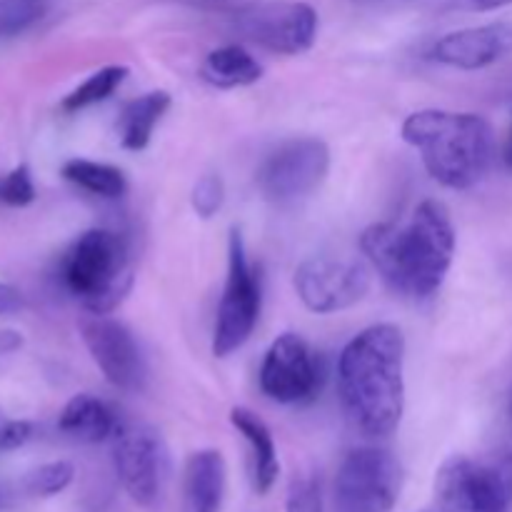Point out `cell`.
<instances>
[{"label":"cell","instance_id":"cell-1","mask_svg":"<svg viewBox=\"0 0 512 512\" xmlns=\"http://www.w3.org/2000/svg\"><path fill=\"white\" fill-rule=\"evenodd\" d=\"M455 225L440 200H423L408 223H375L360 235V248L380 278L400 295L433 298L455 258Z\"/></svg>","mask_w":512,"mask_h":512},{"label":"cell","instance_id":"cell-2","mask_svg":"<svg viewBox=\"0 0 512 512\" xmlns=\"http://www.w3.org/2000/svg\"><path fill=\"white\" fill-rule=\"evenodd\" d=\"M338 388L345 413L368 438H388L405 410V335L378 323L355 335L340 353Z\"/></svg>","mask_w":512,"mask_h":512},{"label":"cell","instance_id":"cell-3","mask_svg":"<svg viewBox=\"0 0 512 512\" xmlns=\"http://www.w3.org/2000/svg\"><path fill=\"white\" fill-rule=\"evenodd\" d=\"M403 140L423 158L430 178L450 190H470L495 158L493 125L478 113L418 110L403 123Z\"/></svg>","mask_w":512,"mask_h":512},{"label":"cell","instance_id":"cell-4","mask_svg":"<svg viewBox=\"0 0 512 512\" xmlns=\"http://www.w3.org/2000/svg\"><path fill=\"white\" fill-rule=\"evenodd\" d=\"M58 278L85 313L110 315L133 288V253L128 240L115 230H85L60 258Z\"/></svg>","mask_w":512,"mask_h":512},{"label":"cell","instance_id":"cell-5","mask_svg":"<svg viewBox=\"0 0 512 512\" xmlns=\"http://www.w3.org/2000/svg\"><path fill=\"white\" fill-rule=\"evenodd\" d=\"M435 495L440 512H512V450L490 460H445Z\"/></svg>","mask_w":512,"mask_h":512},{"label":"cell","instance_id":"cell-6","mask_svg":"<svg viewBox=\"0 0 512 512\" xmlns=\"http://www.w3.org/2000/svg\"><path fill=\"white\" fill-rule=\"evenodd\" d=\"M263 308L260 270L250 263L248 248L238 228H230L228 238V275L213 330V355L228 358L243 348L253 335Z\"/></svg>","mask_w":512,"mask_h":512},{"label":"cell","instance_id":"cell-7","mask_svg":"<svg viewBox=\"0 0 512 512\" xmlns=\"http://www.w3.org/2000/svg\"><path fill=\"white\" fill-rule=\"evenodd\" d=\"M113 465L120 485L138 508L158 510L170 480V453L163 435L143 423L118 425Z\"/></svg>","mask_w":512,"mask_h":512},{"label":"cell","instance_id":"cell-8","mask_svg":"<svg viewBox=\"0 0 512 512\" xmlns=\"http://www.w3.org/2000/svg\"><path fill=\"white\" fill-rule=\"evenodd\" d=\"M403 490V465L385 448H355L338 465L335 512H390Z\"/></svg>","mask_w":512,"mask_h":512},{"label":"cell","instance_id":"cell-9","mask_svg":"<svg viewBox=\"0 0 512 512\" xmlns=\"http://www.w3.org/2000/svg\"><path fill=\"white\" fill-rule=\"evenodd\" d=\"M330 148L320 138H290L280 143L258 168V188L273 205L288 208L310 198L325 183Z\"/></svg>","mask_w":512,"mask_h":512},{"label":"cell","instance_id":"cell-10","mask_svg":"<svg viewBox=\"0 0 512 512\" xmlns=\"http://www.w3.org/2000/svg\"><path fill=\"white\" fill-rule=\"evenodd\" d=\"M323 380V360L308 340L295 333H283L273 340L260 365V390L280 405L313 403Z\"/></svg>","mask_w":512,"mask_h":512},{"label":"cell","instance_id":"cell-11","mask_svg":"<svg viewBox=\"0 0 512 512\" xmlns=\"http://www.w3.org/2000/svg\"><path fill=\"white\" fill-rule=\"evenodd\" d=\"M293 283L310 313L330 315L353 308L368 295L370 270L353 258L318 255L298 265Z\"/></svg>","mask_w":512,"mask_h":512},{"label":"cell","instance_id":"cell-12","mask_svg":"<svg viewBox=\"0 0 512 512\" xmlns=\"http://www.w3.org/2000/svg\"><path fill=\"white\" fill-rule=\"evenodd\" d=\"M78 328L90 358L113 388L123 393H140L145 388L148 365L128 325L110 315L85 313Z\"/></svg>","mask_w":512,"mask_h":512},{"label":"cell","instance_id":"cell-13","mask_svg":"<svg viewBox=\"0 0 512 512\" xmlns=\"http://www.w3.org/2000/svg\"><path fill=\"white\" fill-rule=\"evenodd\" d=\"M235 30L248 43L278 55L308 53L318 38V13L308 3H265L235 13Z\"/></svg>","mask_w":512,"mask_h":512},{"label":"cell","instance_id":"cell-14","mask_svg":"<svg viewBox=\"0 0 512 512\" xmlns=\"http://www.w3.org/2000/svg\"><path fill=\"white\" fill-rule=\"evenodd\" d=\"M428 55L435 63H443L448 68H488L512 55V20H495V23L475 25V28L453 30L435 40Z\"/></svg>","mask_w":512,"mask_h":512},{"label":"cell","instance_id":"cell-15","mask_svg":"<svg viewBox=\"0 0 512 512\" xmlns=\"http://www.w3.org/2000/svg\"><path fill=\"white\" fill-rule=\"evenodd\" d=\"M228 488V468L220 450H198L185 463V498L190 512H220Z\"/></svg>","mask_w":512,"mask_h":512},{"label":"cell","instance_id":"cell-16","mask_svg":"<svg viewBox=\"0 0 512 512\" xmlns=\"http://www.w3.org/2000/svg\"><path fill=\"white\" fill-rule=\"evenodd\" d=\"M118 425L120 423L118 418H115L113 410H110L103 400L88 393L73 395L58 415L60 433L90 445L113 440Z\"/></svg>","mask_w":512,"mask_h":512},{"label":"cell","instance_id":"cell-17","mask_svg":"<svg viewBox=\"0 0 512 512\" xmlns=\"http://www.w3.org/2000/svg\"><path fill=\"white\" fill-rule=\"evenodd\" d=\"M230 423L233 428L248 440L250 458H253V485L260 495L270 493L273 485L278 483L280 475V460L278 450H275L273 433L268 425L248 408H233L230 410Z\"/></svg>","mask_w":512,"mask_h":512},{"label":"cell","instance_id":"cell-18","mask_svg":"<svg viewBox=\"0 0 512 512\" xmlns=\"http://www.w3.org/2000/svg\"><path fill=\"white\" fill-rule=\"evenodd\" d=\"M168 108L170 95L165 90H150V93L125 103L118 118L120 145L130 153H140V150L148 148L155 125L163 120Z\"/></svg>","mask_w":512,"mask_h":512},{"label":"cell","instance_id":"cell-19","mask_svg":"<svg viewBox=\"0 0 512 512\" xmlns=\"http://www.w3.org/2000/svg\"><path fill=\"white\" fill-rule=\"evenodd\" d=\"M200 78L213 88H245L263 78V65L243 45H223L210 50L200 68Z\"/></svg>","mask_w":512,"mask_h":512},{"label":"cell","instance_id":"cell-20","mask_svg":"<svg viewBox=\"0 0 512 512\" xmlns=\"http://www.w3.org/2000/svg\"><path fill=\"white\" fill-rule=\"evenodd\" d=\"M60 173L75 188L85 190L90 195H98V198L118 200L128 193L125 173L120 168H115V165L95 163V160L85 158H70L68 163H63Z\"/></svg>","mask_w":512,"mask_h":512},{"label":"cell","instance_id":"cell-21","mask_svg":"<svg viewBox=\"0 0 512 512\" xmlns=\"http://www.w3.org/2000/svg\"><path fill=\"white\" fill-rule=\"evenodd\" d=\"M130 70L125 65H105V68L95 70L88 80L78 85L73 93H68L60 103V108L65 113H80L85 108H93V105L108 100L115 90L123 85V80L128 78Z\"/></svg>","mask_w":512,"mask_h":512},{"label":"cell","instance_id":"cell-22","mask_svg":"<svg viewBox=\"0 0 512 512\" xmlns=\"http://www.w3.org/2000/svg\"><path fill=\"white\" fill-rule=\"evenodd\" d=\"M73 480V463H68V460H53V463L38 465L35 470H30L23 480V488L33 498H53V495H60L63 490H68Z\"/></svg>","mask_w":512,"mask_h":512},{"label":"cell","instance_id":"cell-23","mask_svg":"<svg viewBox=\"0 0 512 512\" xmlns=\"http://www.w3.org/2000/svg\"><path fill=\"white\" fill-rule=\"evenodd\" d=\"M48 10V0H0V40L33 28Z\"/></svg>","mask_w":512,"mask_h":512},{"label":"cell","instance_id":"cell-24","mask_svg":"<svg viewBox=\"0 0 512 512\" xmlns=\"http://www.w3.org/2000/svg\"><path fill=\"white\" fill-rule=\"evenodd\" d=\"M38 195L33 183V175L25 163L15 165L10 173L0 175V203L10 205V208H25Z\"/></svg>","mask_w":512,"mask_h":512},{"label":"cell","instance_id":"cell-25","mask_svg":"<svg viewBox=\"0 0 512 512\" xmlns=\"http://www.w3.org/2000/svg\"><path fill=\"white\" fill-rule=\"evenodd\" d=\"M225 203V183L220 175L210 173L203 175L198 183L193 185V193H190V205L198 213V218L210 220L213 215L220 213Z\"/></svg>","mask_w":512,"mask_h":512},{"label":"cell","instance_id":"cell-26","mask_svg":"<svg viewBox=\"0 0 512 512\" xmlns=\"http://www.w3.org/2000/svg\"><path fill=\"white\" fill-rule=\"evenodd\" d=\"M285 512H325L318 480L310 478V475H300V478H295L288 488Z\"/></svg>","mask_w":512,"mask_h":512},{"label":"cell","instance_id":"cell-27","mask_svg":"<svg viewBox=\"0 0 512 512\" xmlns=\"http://www.w3.org/2000/svg\"><path fill=\"white\" fill-rule=\"evenodd\" d=\"M35 425L28 420H8L0 423V453H13L33 440Z\"/></svg>","mask_w":512,"mask_h":512},{"label":"cell","instance_id":"cell-28","mask_svg":"<svg viewBox=\"0 0 512 512\" xmlns=\"http://www.w3.org/2000/svg\"><path fill=\"white\" fill-rule=\"evenodd\" d=\"M23 305H25L23 293H20L15 285L0 283V315L18 313V310H23Z\"/></svg>","mask_w":512,"mask_h":512},{"label":"cell","instance_id":"cell-29","mask_svg":"<svg viewBox=\"0 0 512 512\" xmlns=\"http://www.w3.org/2000/svg\"><path fill=\"white\" fill-rule=\"evenodd\" d=\"M20 343H23L20 333H15V330H5V333H0V355L13 353V350L20 348Z\"/></svg>","mask_w":512,"mask_h":512},{"label":"cell","instance_id":"cell-30","mask_svg":"<svg viewBox=\"0 0 512 512\" xmlns=\"http://www.w3.org/2000/svg\"><path fill=\"white\" fill-rule=\"evenodd\" d=\"M473 10H498L503 5H510L512 0H465Z\"/></svg>","mask_w":512,"mask_h":512},{"label":"cell","instance_id":"cell-31","mask_svg":"<svg viewBox=\"0 0 512 512\" xmlns=\"http://www.w3.org/2000/svg\"><path fill=\"white\" fill-rule=\"evenodd\" d=\"M505 415H508V420H510V425H512V368H510L508 388H505Z\"/></svg>","mask_w":512,"mask_h":512},{"label":"cell","instance_id":"cell-32","mask_svg":"<svg viewBox=\"0 0 512 512\" xmlns=\"http://www.w3.org/2000/svg\"><path fill=\"white\" fill-rule=\"evenodd\" d=\"M503 160L505 165L512 170V125H510V133H508V140H505V148H503Z\"/></svg>","mask_w":512,"mask_h":512},{"label":"cell","instance_id":"cell-33","mask_svg":"<svg viewBox=\"0 0 512 512\" xmlns=\"http://www.w3.org/2000/svg\"><path fill=\"white\" fill-rule=\"evenodd\" d=\"M0 508H5V493L0 490Z\"/></svg>","mask_w":512,"mask_h":512},{"label":"cell","instance_id":"cell-34","mask_svg":"<svg viewBox=\"0 0 512 512\" xmlns=\"http://www.w3.org/2000/svg\"><path fill=\"white\" fill-rule=\"evenodd\" d=\"M363 3H375V0H363Z\"/></svg>","mask_w":512,"mask_h":512}]
</instances>
